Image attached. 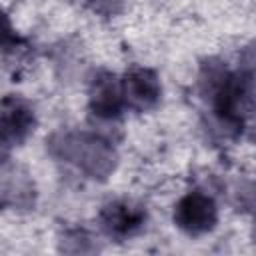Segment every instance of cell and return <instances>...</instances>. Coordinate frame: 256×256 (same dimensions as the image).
<instances>
[{"label": "cell", "instance_id": "1", "mask_svg": "<svg viewBox=\"0 0 256 256\" xmlns=\"http://www.w3.org/2000/svg\"><path fill=\"white\" fill-rule=\"evenodd\" d=\"M200 92L222 130L230 136H240L252 118V56L236 70L226 68L218 60H208L200 72Z\"/></svg>", "mask_w": 256, "mask_h": 256}, {"label": "cell", "instance_id": "2", "mask_svg": "<svg viewBox=\"0 0 256 256\" xmlns=\"http://www.w3.org/2000/svg\"><path fill=\"white\" fill-rule=\"evenodd\" d=\"M50 152L76 166L88 178H108L116 168V152L108 140L86 132H60L50 140Z\"/></svg>", "mask_w": 256, "mask_h": 256}, {"label": "cell", "instance_id": "3", "mask_svg": "<svg viewBox=\"0 0 256 256\" xmlns=\"http://www.w3.org/2000/svg\"><path fill=\"white\" fill-rule=\"evenodd\" d=\"M174 224L192 238L212 232L218 224V204L214 196L204 190L186 192L174 206Z\"/></svg>", "mask_w": 256, "mask_h": 256}, {"label": "cell", "instance_id": "4", "mask_svg": "<svg viewBox=\"0 0 256 256\" xmlns=\"http://www.w3.org/2000/svg\"><path fill=\"white\" fill-rule=\"evenodd\" d=\"M36 130V112L28 100L16 94H6L0 100V142L12 150L26 142Z\"/></svg>", "mask_w": 256, "mask_h": 256}, {"label": "cell", "instance_id": "5", "mask_svg": "<svg viewBox=\"0 0 256 256\" xmlns=\"http://www.w3.org/2000/svg\"><path fill=\"white\" fill-rule=\"evenodd\" d=\"M98 224L108 238L128 240L144 228L146 210L134 200H112L102 206L98 214Z\"/></svg>", "mask_w": 256, "mask_h": 256}, {"label": "cell", "instance_id": "6", "mask_svg": "<svg viewBox=\"0 0 256 256\" xmlns=\"http://www.w3.org/2000/svg\"><path fill=\"white\" fill-rule=\"evenodd\" d=\"M124 106L134 112H148L158 106L162 98V84L154 70L146 66H132L120 78Z\"/></svg>", "mask_w": 256, "mask_h": 256}, {"label": "cell", "instance_id": "7", "mask_svg": "<svg viewBox=\"0 0 256 256\" xmlns=\"http://www.w3.org/2000/svg\"><path fill=\"white\" fill-rule=\"evenodd\" d=\"M88 108L90 114L100 122H114L124 112V98L120 78L108 70L94 74L88 88Z\"/></svg>", "mask_w": 256, "mask_h": 256}, {"label": "cell", "instance_id": "8", "mask_svg": "<svg viewBox=\"0 0 256 256\" xmlns=\"http://www.w3.org/2000/svg\"><path fill=\"white\" fill-rule=\"evenodd\" d=\"M36 204V186L30 174L20 166H0V208L30 210Z\"/></svg>", "mask_w": 256, "mask_h": 256}, {"label": "cell", "instance_id": "9", "mask_svg": "<svg viewBox=\"0 0 256 256\" xmlns=\"http://www.w3.org/2000/svg\"><path fill=\"white\" fill-rule=\"evenodd\" d=\"M0 48L6 54H10V56H14V54L22 52L24 48H28L26 42L16 34V30H14L8 14L2 8H0Z\"/></svg>", "mask_w": 256, "mask_h": 256}, {"label": "cell", "instance_id": "10", "mask_svg": "<svg viewBox=\"0 0 256 256\" xmlns=\"http://www.w3.org/2000/svg\"><path fill=\"white\" fill-rule=\"evenodd\" d=\"M88 4L100 16H116L122 10L124 0H88Z\"/></svg>", "mask_w": 256, "mask_h": 256}]
</instances>
